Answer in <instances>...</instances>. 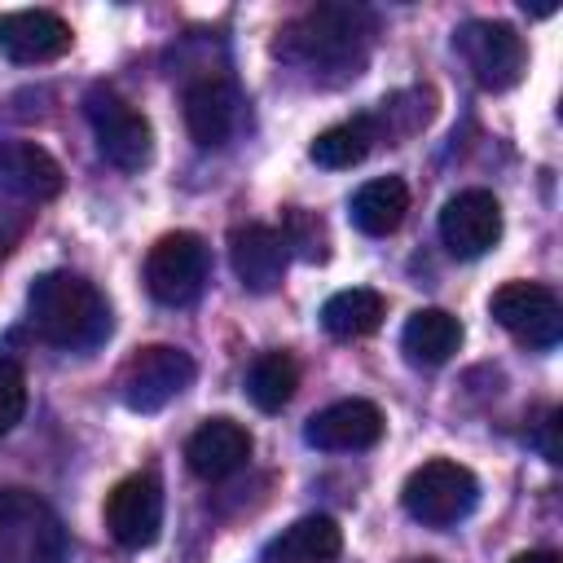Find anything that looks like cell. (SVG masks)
Wrapping results in <instances>:
<instances>
[{"label": "cell", "instance_id": "cell-1", "mask_svg": "<svg viewBox=\"0 0 563 563\" xmlns=\"http://www.w3.org/2000/svg\"><path fill=\"white\" fill-rule=\"evenodd\" d=\"M277 57L321 75V79H347L361 75L365 57H369V18L361 9L347 4H321L299 13L295 22H286L277 31Z\"/></svg>", "mask_w": 563, "mask_h": 563}, {"label": "cell", "instance_id": "cell-2", "mask_svg": "<svg viewBox=\"0 0 563 563\" xmlns=\"http://www.w3.org/2000/svg\"><path fill=\"white\" fill-rule=\"evenodd\" d=\"M26 308H31L35 334L53 347H66V352L92 347L110 330V308H106L101 290L79 273L35 277L31 295H26Z\"/></svg>", "mask_w": 563, "mask_h": 563}, {"label": "cell", "instance_id": "cell-3", "mask_svg": "<svg viewBox=\"0 0 563 563\" xmlns=\"http://www.w3.org/2000/svg\"><path fill=\"white\" fill-rule=\"evenodd\" d=\"M66 528L31 488H0V563H62Z\"/></svg>", "mask_w": 563, "mask_h": 563}, {"label": "cell", "instance_id": "cell-4", "mask_svg": "<svg viewBox=\"0 0 563 563\" xmlns=\"http://www.w3.org/2000/svg\"><path fill=\"white\" fill-rule=\"evenodd\" d=\"M400 501L409 510V519L427 523V528H453L457 519H466L479 501V479L471 466L453 462V457H431L418 471H409Z\"/></svg>", "mask_w": 563, "mask_h": 563}, {"label": "cell", "instance_id": "cell-5", "mask_svg": "<svg viewBox=\"0 0 563 563\" xmlns=\"http://www.w3.org/2000/svg\"><path fill=\"white\" fill-rule=\"evenodd\" d=\"M84 114L92 123V136H97V150L119 167V172H141L150 158H154V132H150V119L123 101L114 88L106 84H92L84 92Z\"/></svg>", "mask_w": 563, "mask_h": 563}, {"label": "cell", "instance_id": "cell-6", "mask_svg": "<svg viewBox=\"0 0 563 563\" xmlns=\"http://www.w3.org/2000/svg\"><path fill=\"white\" fill-rule=\"evenodd\" d=\"M194 356L172 343L136 347L119 369V400L132 413H158L194 383Z\"/></svg>", "mask_w": 563, "mask_h": 563}, {"label": "cell", "instance_id": "cell-7", "mask_svg": "<svg viewBox=\"0 0 563 563\" xmlns=\"http://www.w3.org/2000/svg\"><path fill=\"white\" fill-rule=\"evenodd\" d=\"M462 62L471 66L475 84L484 92H506L523 79V66H528V48H523V35L506 22H493V18H471L457 26L453 35Z\"/></svg>", "mask_w": 563, "mask_h": 563}, {"label": "cell", "instance_id": "cell-8", "mask_svg": "<svg viewBox=\"0 0 563 563\" xmlns=\"http://www.w3.org/2000/svg\"><path fill=\"white\" fill-rule=\"evenodd\" d=\"M493 321L523 347H554L563 334V303L541 282H506L488 299Z\"/></svg>", "mask_w": 563, "mask_h": 563}, {"label": "cell", "instance_id": "cell-9", "mask_svg": "<svg viewBox=\"0 0 563 563\" xmlns=\"http://www.w3.org/2000/svg\"><path fill=\"white\" fill-rule=\"evenodd\" d=\"M207 282V242L189 229L163 233L145 255V286L158 303L180 308L194 303Z\"/></svg>", "mask_w": 563, "mask_h": 563}, {"label": "cell", "instance_id": "cell-10", "mask_svg": "<svg viewBox=\"0 0 563 563\" xmlns=\"http://www.w3.org/2000/svg\"><path fill=\"white\" fill-rule=\"evenodd\" d=\"M106 532L123 545V550H145L158 541L163 532V488L154 475L136 471L128 479H119L106 497Z\"/></svg>", "mask_w": 563, "mask_h": 563}, {"label": "cell", "instance_id": "cell-11", "mask_svg": "<svg viewBox=\"0 0 563 563\" xmlns=\"http://www.w3.org/2000/svg\"><path fill=\"white\" fill-rule=\"evenodd\" d=\"M501 238V202L488 189H462L440 211V242L457 260H479Z\"/></svg>", "mask_w": 563, "mask_h": 563}, {"label": "cell", "instance_id": "cell-12", "mask_svg": "<svg viewBox=\"0 0 563 563\" xmlns=\"http://www.w3.org/2000/svg\"><path fill=\"white\" fill-rule=\"evenodd\" d=\"M70 22L48 9H13L0 13V53L18 66H44L70 53Z\"/></svg>", "mask_w": 563, "mask_h": 563}, {"label": "cell", "instance_id": "cell-13", "mask_svg": "<svg viewBox=\"0 0 563 563\" xmlns=\"http://www.w3.org/2000/svg\"><path fill=\"white\" fill-rule=\"evenodd\" d=\"M303 440L312 449L325 453H356V449H374L383 440V409L374 400H334L325 409H317L303 427Z\"/></svg>", "mask_w": 563, "mask_h": 563}, {"label": "cell", "instance_id": "cell-14", "mask_svg": "<svg viewBox=\"0 0 563 563\" xmlns=\"http://www.w3.org/2000/svg\"><path fill=\"white\" fill-rule=\"evenodd\" d=\"M238 114H242V97L229 75H198L185 88V128H189L194 145H202V150L224 145L238 128Z\"/></svg>", "mask_w": 563, "mask_h": 563}, {"label": "cell", "instance_id": "cell-15", "mask_svg": "<svg viewBox=\"0 0 563 563\" xmlns=\"http://www.w3.org/2000/svg\"><path fill=\"white\" fill-rule=\"evenodd\" d=\"M229 260H233V273H238V282L246 290L268 295V290L282 286L290 251H286V242H282L277 229H268V224H242V229L229 233Z\"/></svg>", "mask_w": 563, "mask_h": 563}, {"label": "cell", "instance_id": "cell-16", "mask_svg": "<svg viewBox=\"0 0 563 563\" xmlns=\"http://www.w3.org/2000/svg\"><path fill=\"white\" fill-rule=\"evenodd\" d=\"M251 457V431L233 418H207L185 440V462L198 479H229Z\"/></svg>", "mask_w": 563, "mask_h": 563}, {"label": "cell", "instance_id": "cell-17", "mask_svg": "<svg viewBox=\"0 0 563 563\" xmlns=\"http://www.w3.org/2000/svg\"><path fill=\"white\" fill-rule=\"evenodd\" d=\"M62 163L35 145V141H22V136H9L0 141V185L26 202H48L62 194Z\"/></svg>", "mask_w": 563, "mask_h": 563}, {"label": "cell", "instance_id": "cell-18", "mask_svg": "<svg viewBox=\"0 0 563 563\" xmlns=\"http://www.w3.org/2000/svg\"><path fill=\"white\" fill-rule=\"evenodd\" d=\"M343 554V528L330 515H303L264 545L268 563H334Z\"/></svg>", "mask_w": 563, "mask_h": 563}, {"label": "cell", "instance_id": "cell-19", "mask_svg": "<svg viewBox=\"0 0 563 563\" xmlns=\"http://www.w3.org/2000/svg\"><path fill=\"white\" fill-rule=\"evenodd\" d=\"M457 347H462V321L444 308H418L400 330V352L427 369L444 365Z\"/></svg>", "mask_w": 563, "mask_h": 563}, {"label": "cell", "instance_id": "cell-20", "mask_svg": "<svg viewBox=\"0 0 563 563\" xmlns=\"http://www.w3.org/2000/svg\"><path fill=\"white\" fill-rule=\"evenodd\" d=\"M347 211H352V224H356L361 233L387 238V233L400 229V220H405V211H409V185H405L400 176L365 180V185L352 194Z\"/></svg>", "mask_w": 563, "mask_h": 563}, {"label": "cell", "instance_id": "cell-21", "mask_svg": "<svg viewBox=\"0 0 563 563\" xmlns=\"http://www.w3.org/2000/svg\"><path fill=\"white\" fill-rule=\"evenodd\" d=\"M383 295L369 290V286H352V290H339L321 303V325L330 339H365L383 325Z\"/></svg>", "mask_w": 563, "mask_h": 563}, {"label": "cell", "instance_id": "cell-22", "mask_svg": "<svg viewBox=\"0 0 563 563\" xmlns=\"http://www.w3.org/2000/svg\"><path fill=\"white\" fill-rule=\"evenodd\" d=\"M295 387H299V365H295V356L282 352V347L260 352V356L251 361V369H246V396H251V405H255L260 413H282V409L290 405Z\"/></svg>", "mask_w": 563, "mask_h": 563}, {"label": "cell", "instance_id": "cell-23", "mask_svg": "<svg viewBox=\"0 0 563 563\" xmlns=\"http://www.w3.org/2000/svg\"><path fill=\"white\" fill-rule=\"evenodd\" d=\"M378 141V128L369 114H356V119H343L325 132H317V141L308 145L312 163L317 167H330V172H343V167H356Z\"/></svg>", "mask_w": 563, "mask_h": 563}, {"label": "cell", "instance_id": "cell-24", "mask_svg": "<svg viewBox=\"0 0 563 563\" xmlns=\"http://www.w3.org/2000/svg\"><path fill=\"white\" fill-rule=\"evenodd\" d=\"M277 233H282L286 251L303 255L308 264H321V260L330 255V238H325V224H321L312 211H303V207H290V211H286V224H282Z\"/></svg>", "mask_w": 563, "mask_h": 563}, {"label": "cell", "instance_id": "cell-25", "mask_svg": "<svg viewBox=\"0 0 563 563\" xmlns=\"http://www.w3.org/2000/svg\"><path fill=\"white\" fill-rule=\"evenodd\" d=\"M26 413V369L0 356V435H9Z\"/></svg>", "mask_w": 563, "mask_h": 563}, {"label": "cell", "instance_id": "cell-26", "mask_svg": "<svg viewBox=\"0 0 563 563\" xmlns=\"http://www.w3.org/2000/svg\"><path fill=\"white\" fill-rule=\"evenodd\" d=\"M22 233H26V211H18V207L0 202V260H9V255H13V246L22 242Z\"/></svg>", "mask_w": 563, "mask_h": 563}, {"label": "cell", "instance_id": "cell-27", "mask_svg": "<svg viewBox=\"0 0 563 563\" xmlns=\"http://www.w3.org/2000/svg\"><path fill=\"white\" fill-rule=\"evenodd\" d=\"M559 427H563V413L554 409V413L545 418L541 435H537V444H541V457H545V462H563V449H559Z\"/></svg>", "mask_w": 563, "mask_h": 563}, {"label": "cell", "instance_id": "cell-28", "mask_svg": "<svg viewBox=\"0 0 563 563\" xmlns=\"http://www.w3.org/2000/svg\"><path fill=\"white\" fill-rule=\"evenodd\" d=\"M510 563H559V554H554V550H523V554H515Z\"/></svg>", "mask_w": 563, "mask_h": 563}, {"label": "cell", "instance_id": "cell-29", "mask_svg": "<svg viewBox=\"0 0 563 563\" xmlns=\"http://www.w3.org/2000/svg\"><path fill=\"white\" fill-rule=\"evenodd\" d=\"M405 563H440V559H405Z\"/></svg>", "mask_w": 563, "mask_h": 563}]
</instances>
